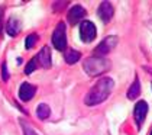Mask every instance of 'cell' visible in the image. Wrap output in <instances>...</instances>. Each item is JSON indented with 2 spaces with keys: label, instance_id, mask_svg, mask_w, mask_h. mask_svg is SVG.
<instances>
[{
  "label": "cell",
  "instance_id": "1",
  "mask_svg": "<svg viewBox=\"0 0 152 135\" xmlns=\"http://www.w3.org/2000/svg\"><path fill=\"white\" fill-rule=\"evenodd\" d=\"M113 87H115V81L110 79V77H102L91 89L88 90V93L86 94L84 103L87 106L100 105L102 102H104L110 96Z\"/></svg>",
  "mask_w": 152,
  "mask_h": 135
},
{
  "label": "cell",
  "instance_id": "2",
  "mask_svg": "<svg viewBox=\"0 0 152 135\" xmlns=\"http://www.w3.org/2000/svg\"><path fill=\"white\" fill-rule=\"evenodd\" d=\"M84 71L88 74V76H102L104 74L106 71L110 70V61L106 60L104 57H88L84 60V64H83Z\"/></svg>",
  "mask_w": 152,
  "mask_h": 135
},
{
  "label": "cell",
  "instance_id": "3",
  "mask_svg": "<svg viewBox=\"0 0 152 135\" xmlns=\"http://www.w3.org/2000/svg\"><path fill=\"white\" fill-rule=\"evenodd\" d=\"M52 45L58 51H65L67 48V32H65V23L58 22L54 34H52Z\"/></svg>",
  "mask_w": 152,
  "mask_h": 135
},
{
  "label": "cell",
  "instance_id": "4",
  "mask_svg": "<svg viewBox=\"0 0 152 135\" xmlns=\"http://www.w3.org/2000/svg\"><path fill=\"white\" fill-rule=\"evenodd\" d=\"M117 45V38L110 35V36H106L104 39L100 42V44L96 46L94 52H96V57H104L107 55L109 52L113 51V48Z\"/></svg>",
  "mask_w": 152,
  "mask_h": 135
},
{
  "label": "cell",
  "instance_id": "5",
  "mask_svg": "<svg viewBox=\"0 0 152 135\" xmlns=\"http://www.w3.org/2000/svg\"><path fill=\"white\" fill-rule=\"evenodd\" d=\"M96 26L93 22L90 21H83L80 25V36H81V41L88 44V42H93L94 38H96Z\"/></svg>",
  "mask_w": 152,
  "mask_h": 135
},
{
  "label": "cell",
  "instance_id": "6",
  "mask_svg": "<svg viewBox=\"0 0 152 135\" xmlns=\"http://www.w3.org/2000/svg\"><path fill=\"white\" fill-rule=\"evenodd\" d=\"M113 13H115V9H113V6H112L110 1H102L100 6H99V9H97L99 18H100L104 23H109L112 21Z\"/></svg>",
  "mask_w": 152,
  "mask_h": 135
},
{
  "label": "cell",
  "instance_id": "7",
  "mask_svg": "<svg viewBox=\"0 0 152 135\" xmlns=\"http://www.w3.org/2000/svg\"><path fill=\"white\" fill-rule=\"evenodd\" d=\"M146 115H148V103L145 100H139L136 103V106H135V111H133V116H135V121H136L138 128L142 126Z\"/></svg>",
  "mask_w": 152,
  "mask_h": 135
},
{
  "label": "cell",
  "instance_id": "8",
  "mask_svg": "<svg viewBox=\"0 0 152 135\" xmlns=\"http://www.w3.org/2000/svg\"><path fill=\"white\" fill-rule=\"evenodd\" d=\"M86 16V9L83 7L81 4H75L72 6L70 10H68V15H67V21L70 25H75V23L81 22V19Z\"/></svg>",
  "mask_w": 152,
  "mask_h": 135
},
{
  "label": "cell",
  "instance_id": "9",
  "mask_svg": "<svg viewBox=\"0 0 152 135\" xmlns=\"http://www.w3.org/2000/svg\"><path fill=\"white\" fill-rule=\"evenodd\" d=\"M35 60H36V64H39L41 67L51 68V49H49V46H44V48L38 52V55L35 57Z\"/></svg>",
  "mask_w": 152,
  "mask_h": 135
},
{
  "label": "cell",
  "instance_id": "10",
  "mask_svg": "<svg viewBox=\"0 0 152 135\" xmlns=\"http://www.w3.org/2000/svg\"><path fill=\"white\" fill-rule=\"evenodd\" d=\"M36 93V87L29 83H22L19 87V99L22 102H29Z\"/></svg>",
  "mask_w": 152,
  "mask_h": 135
},
{
  "label": "cell",
  "instance_id": "11",
  "mask_svg": "<svg viewBox=\"0 0 152 135\" xmlns=\"http://www.w3.org/2000/svg\"><path fill=\"white\" fill-rule=\"evenodd\" d=\"M6 29H7V34L10 36H16L20 32V21L18 18H10L7 25H6Z\"/></svg>",
  "mask_w": 152,
  "mask_h": 135
},
{
  "label": "cell",
  "instance_id": "12",
  "mask_svg": "<svg viewBox=\"0 0 152 135\" xmlns=\"http://www.w3.org/2000/svg\"><path fill=\"white\" fill-rule=\"evenodd\" d=\"M139 94H140V81H139V77H136L128 90V99L135 100V99L139 97Z\"/></svg>",
  "mask_w": 152,
  "mask_h": 135
},
{
  "label": "cell",
  "instance_id": "13",
  "mask_svg": "<svg viewBox=\"0 0 152 135\" xmlns=\"http://www.w3.org/2000/svg\"><path fill=\"white\" fill-rule=\"evenodd\" d=\"M36 115H38V118H39L41 121H45L47 118H49V115H51L49 106H48L47 103H39L38 108H36Z\"/></svg>",
  "mask_w": 152,
  "mask_h": 135
},
{
  "label": "cell",
  "instance_id": "14",
  "mask_svg": "<svg viewBox=\"0 0 152 135\" xmlns=\"http://www.w3.org/2000/svg\"><path fill=\"white\" fill-rule=\"evenodd\" d=\"M64 58H65V61H67L68 64H75V63L81 58V54H80L77 49H68V51L65 52Z\"/></svg>",
  "mask_w": 152,
  "mask_h": 135
},
{
  "label": "cell",
  "instance_id": "15",
  "mask_svg": "<svg viewBox=\"0 0 152 135\" xmlns=\"http://www.w3.org/2000/svg\"><path fill=\"white\" fill-rule=\"evenodd\" d=\"M38 39H39V36L36 34H31L26 36V41H25V48L26 49H31V48H34L35 44L38 42Z\"/></svg>",
  "mask_w": 152,
  "mask_h": 135
},
{
  "label": "cell",
  "instance_id": "16",
  "mask_svg": "<svg viewBox=\"0 0 152 135\" xmlns=\"http://www.w3.org/2000/svg\"><path fill=\"white\" fill-rule=\"evenodd\" d=\"M20 125H22V129H23V135H38L36 134V131H34L28 122H25V121H20Z\"/></svg>",
  "mask_w": 152,
  "mask_h": 135
},
{
  "label": "cell",
  "instance_id": "17",
  "mask_svg": "<svg viewBox=\"0 0 152 135\" xmlns=\"http://www.w3.org/2000/svg\"><path fill=\"white\" fill-rule=\"evenodd\" d=\"M35 68H36V60H35V58H32V60L28 63L26 68H25V73H26V74H31V73H32Z\"/></svg>",
  "mask_w": 152,
  "mask_h": 135
},
{
  "label": "cell",
  "instance_id": "18",
  "mask_svg": "<svg viewBox=\"0 0 152 135\" xmlns=\"http://www.w3.org/2000/svg\"><path fill=\"white\" fill-rule=\"evenodd\" d=\"M1 79L4 81L9 80V71H7V66H6V61L1 63Z\"/></svg>",
  "mask_w": 152,
  "mask_h": 135
},
{
  "label": "cell",
  "instance_id": "19",
  "mask_svg": "<svg viewBox=\"0 0 152 135\" xmlns=\"http://www.w3.org/2000/svg\"><path fill=\"white\" fill-rule=\"evenodd\" d=\"M149 135H152V132H151V134H149Z\"/></svg>",
  "mask_w": 152,
  "mask_h": 135
}]
</instances>
